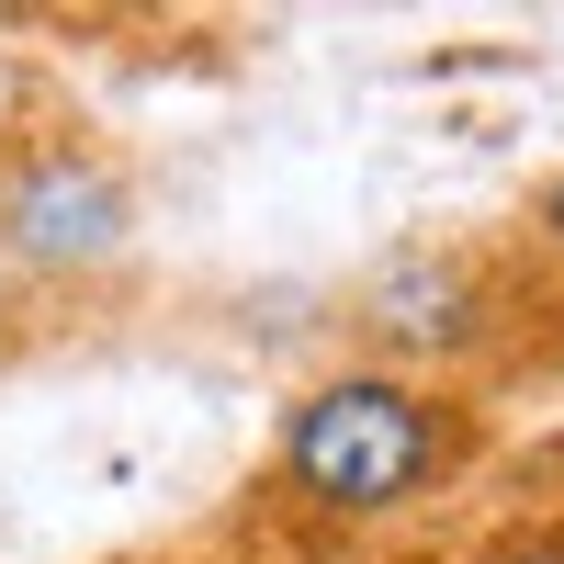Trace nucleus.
<instances>
[{"label":"nucleus","mask_w":564,"mask_h":564,"mask_svg":"<svg viewBox=\"0 0 564 564\" xmlns=\"http://www.w3.org/2000/svg\"><path fill=\"white\" fill-rule=\"evenodd\" d=\"M486 475H497V395L339 350L282 395L215 542L238 564H372L430 542Z\"/></svg>","instance_id":"obj_1"},{"label":"nucleus","mask_w":564,"mask_h":564,"mask_svg":"<svg viewBox=\"0 0 564 564\" xmlns=\"http://www.w3.org/2000/svg\"><path fill=\"white\" fill-rule=\"evenodd\" d=\"M553 305H564V282L520 238H406L339 294V327H350V361H395V372L486 395L542 339Z\"/></svg>","instance_id":"obj_2"},{"label":"nucleus","mask_w":564,"mask_h":564,"mask_svg":"<svg viewBox=\"0 0 564 564\" xmlns=\"http://www.w3.org/2000/svg\"><path fill=\"white\" fill-rule=\"evenodd\" d=\"M135 170L113 135H90L79 113H12L0 124V271L23 294H102L135 260Z\"/></svg>","instance_id":"obj_3"},{"label":"nucleus","mask_w":564,"mask_h":564,"mask_svg":"<svg viewBox=\"0 0 564 564\" xmlns=\"http://www.w3.org/2000/svg\"><path fill=\"white\" fill-rule=\"evenodd\" d=\"M452 564H564V520H553V508H508V520L486 542H463Z\"/></svg>","instance_id":"obj_4"},{"label":"nucleus","mask_w":564,"mask_h":564,"mask_svg":"<svg viewBox=\"0 0 564 564\" xmlns=\"http://www.w3.org/2000/svg\"><path fill=\"white\" fill-rule=\"evenodd\" d=\"M508 238H520V249H531V260L564 282V170H553V181H531V204L508 215Z\"/></svg>","instance_id":"obj_5"},{"label":"nucleus","mask_w":564,"mask_h":564,"mask_svg":"<svg viewBox=\"0 0 564 564\" xmlns=\"http://www.w3.org/2000/svg\"><path fill=\"white\" fill-rule=\"evenodd\" d=\"M520 508H553V520H564V430L531 452V497H520Z\"/></svg>","instance_id":"obj_6"},{"label":"nucleus","mask_w":564,"mask_h":564,"mask_svg":"<svg viewBox=\"0 0 564 564\" xmlns=\"http://www.w3.org/2000/svg\"><path fill=\"white\" fill-rule=\"evenodd\" d=\"M204 564H238V553H204Z\"/></svg>","instance_id":"obj_7"}]
</instances>
